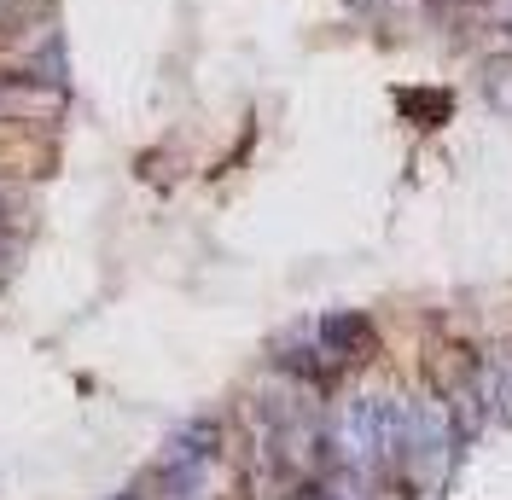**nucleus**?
<instances>
[{"mask_svg": "<svg viewBox=\"0 0 512 500\" xmlns=\"http://www.w3.org/2000/svg\"><path fill=\"white\" fill-rule=\"evenodd\" d=\"M396 448L414 460V471L425 483H443L454 454H460V425L448 413L443 396H414L402 402V425H396Z\"/></svg>", "mask_w": 512, "mask_h": 500, "instance_id": "obj_1", "label": "nucleus"}, {"mask_svg": "<svg viewBox=\"0 0 512 500\" xmlns=\"http://www.w3.org/2000/svg\"><path fill=\"white\" fill-rule=\"evenodd\" d=\"M320 344H326V355H338V361H367L373 355V344H379V332H373V320L355 309H338L320 320Z\"/></svg>", "mask_w": 512, "mask_h": 500, "instance_id": "obj_2", "label": "nucleus"}, {"mask_svg": "<svg viewBox=\"0 0 512 500\" xmlns=\"http://www.w3.org/2000/svg\"><path fill=\"white\" fill-rule=\"evenodd\" d=\"M483 99L501 111V117H512V53H495V59H483Z\"/></svg>", "mask_w": 512, "mask_h": 500, "instance_id": "obj_3", "label": "nucleus"}, {"mask_svg": "<svg viewBox=\"0 0 512 500\" xmlns=\"http://www.w3.org/2000/svg\"><path fill=\"white\" fill-rule=\"evenodd\" d=\"M489 396L501 402V419L512 425V344L495 355V367H489Z\"/></svg>", "mask_w": 512, "mask_h": 500, "instance_id": "obj_4", "label": "nucleus"}, {"mask_svg": "<svg viewBox=\"0 0 512 500\" xmlns=\"http://www.w3.org/2000/svg\"><path fill=\"white\" fill-rule=\"evenodd\" d=\"M402 111H419V117H431V128H437V123H448L454 94H443V88H431V94H402Z\"/></svg>", "mask_w": 512, "mask_h": 500, "instance_id": "obj_5", "label": "nucleus"}, {"mask_svg": "<svg viewBox=\"0 0 512 500\" xmlns=\"http://www.w3.org/2000/svg\"><path fill=\"white\" fill-rule=\"evenodd\" d=\"M478 12L495 24L501 35H512V0H478Z\"/></svg>", "mask_w": 512, "mask_h": 500, "instance_id": "obj_6", "label": "nucleus"}]
</instances>
